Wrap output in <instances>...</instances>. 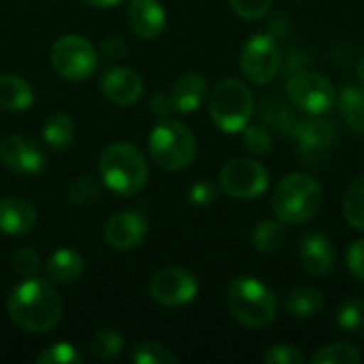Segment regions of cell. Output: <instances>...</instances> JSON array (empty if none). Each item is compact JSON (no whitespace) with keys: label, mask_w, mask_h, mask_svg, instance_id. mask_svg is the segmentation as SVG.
Returning <instances> with one entry per match:
<instances>
[{"label":"cell","mask_w":364,"mask_h":364,"mask_svg":"<svg viewBox=\"0 0 364 364\" xmlns=\"http://www.w3.org/2000/svg\"><path fill=\"white\" fill-rule=\"evenodd\" d=\"M53 70L68 81H85L98 68V51L96 47L79 34L60 36L49 53Z\"/></svg>","instance_id":"ba28073f"},{"label":"cell","mask_w":364,"mask_h":364,"mask_svg":"<svg viewBox=\"0 0 364 364\" xmlns=\"http://www.w3.org/2000/svg\"><path fill=\"white\" fill-rule=\"evenodd\" d=\"M254 96L239 79H224L215 85L209 100V115L213 124L228 134L241 132L254 115Z\"/></svg>","instance_id":"5b68a950"},{"label":"cell","mask_w":364,"mask_h":364,"mask_svg":"<svg viewBox=\"0 0 364 364\" xmlns=\"http://www.w3.org/2000/svg\"><path fill=\"white\" fill-rule=\"evenodd\" d=\"M360 360H363V354L358 352V348H354L350 343L326 346L311 358L314 364H358Z\"/></svg>","instance_id":"f1b7e54d"},{"label":"cell","mask_w":364,"mask_h":364,"mask_svg":"<svg viewBox=\"0 0 364 364\" xmlns=\"http://www.w3.org/2000/svg\"><path fill=\"white\" fill-rule=\"evenodd\" d=\"M0 162L15 175H38L45 164L47 156L43 147L28 134H6L0 141Z\"/></svg>","instance_id":"4fadbf2b"},{"label":"cell","mask_w":364,"mask_h":364,"mask_svg":"<svg viewBox=\"0 0 364 364\" xmlns=\"http://www.w3.org/2000/svg\"><path fill=\"white\" fill-rule=\"evenodd\" d=\"M215 196H218V190H215V186L209 183V181H198V183H194V186L190 188V192H188L190 203L196 205V207H207V205H211V203L215 200Z\"/></svg>","instance_id":"f35d334b"},{"label":"cell","mask_w":364,"mask_h":364,"mask_svg":"<svg viewBox=\"0 0 364 364\" xmlns=\"http://www.w3.org/2000/svg\"><path fill=\"white\" fill-rule=\"evenodd\" d=\"M90 6H98V9H113L115 4H119L122 0H83Z\"/></svg>","instance_id":"b9f144b4"},{"label":"cell","mask_w":364,"mask_h":364,"mask_svg":"<svg viewBox=\"0 0 364 364\" xmlns=\"http://www.w3.org/2000/svg\"><path fill=\"white\" fill-rule=\"evenodd\" d=\"M343 215H346V222L352 228L364 232V173L352 181V186L346 192Z\"/></svg>","instance_id":"83f0119b"},{"label":"cell","mask_w":364,"mask_h":364,"mask_svg":"<svg viewBox=\"0 0 364 364\" xmlns=\"http://www.w3.org/2000/svg\"><path fill=\"white\" fill-rule=\"evenodd\" d=\"M337 326L352 335L364 333V296L343 303V307L337 311Z\"/></svg>","instance_id":"f546056e"},{"label":"cell","mask_w":364,"mask_h":364,"mask_svg":"<svg viewBox=\"0 0 364 364\" xmlns=\"http://www.w3.org/2000/svg\"><path fill=\"white\" fill-rule=\"evenodd\" d=\"M43 139L55 151H62V149L70 147V143L75 139V124H73V119L66 113H51V115H47L45 126H43Z\"/></svg>","instance_id":"d4e9b609"},{"label":"cell","mask_w":364,"mask_h":364,"mask_svg":"<svg viewBox=\"0 0 364 364\" xmlns=\"http://www.w3.org/2000/svg\"><path fill=\"white\" fill-rule=\"evenodd\" d=\"M228 2L232 11L243 19H262L273 4V0H228Z\"/></svg>","instance_id":"e575fe53"},{"label":"cell","mask_w":364,"mask_h":364,"mask_svg":"<svg viewBox=\"0 0 364 364\" xmlns=\"http://www.w3.org/2000/svg\"><path fill=\"white\" fill-rule=\"evenodd\" d=\"M228 309L247 328H264L277 318V299L269 286L256 277H237L228 286Z\"/></svg>","instance_id":"277c9868"},{"label":"cell","mask_w":364,"mask_h":364,"mask_svg":"<svg viewBox=\"0 0 364 364\" xmlns=\"http://www.w3.org/2000/svg\"><path fill=\"white\" fill-rule=\"evenodd\" d=\"M128 51V45L122 36H109L105 43H102V55L107 60H117V58H124Z\"/></svg>","instance_id":"ab89813d"},{"label":"cell","mask_w":364,"mask_h":364,"mask_svg":"<svg viewBox=\"0 0 364 364\" xmlns=\"http://www.w3.org/2000/svg\"><path fill=\"white\" fill-rule=\"evenodd\" d=\"M98 192H100V183L92 175H79L68 186V198L75 205H90V203H94L98 198Z\"/></svg>","instance_id":"d6a6232c"},{"label":"cell","mask_w":364,"mask_h":364,"mask_svg":"<svg viewBox=\"0 0 364 364\" xmlns=\"http://www.w3.org/2000/svg\"><path fill=\"white\" fill-rule=\"evenodd\" d=\"M34 102V92L26 79L19 75H0V109L4 111H26Z\"/></svg>","instance_id":"44dd1931"},{"label":"cell","mask_w":364,"mask_h":364,"mask_svg":"<svg viewBox=\"0 0 364 364\" xmlns=\"http://www.w3.org/2000/svg\"><path fill=\"white\" fill-rule=\"evenodd\" d=\"M38 364H79L81 363V354L77 352L75 346L70 343H55L51 348H47L38 358Z\"/></svg>","instance_id":"836d02e7"},{"label":"cell","mask_w":364,"mask_h":364,"mask_svg":"<svg viewBox=\"0 0 364 364\" xmlns=\"http://www.w3.org/2000/svg\"><path fill=\"white\" fill-rule=\"evenodd\" d=\"M324 309V296L314 286H296L286 296V311L296 320H309Z\"/></svg>","instance_id":"603a6c76"},{"label":"cell","mask_w":364,"mask_h":364,"mask_svg":"<svg viewBox=\"0 0 364 364\" xmlns=\"http://www.w3.org/2000/svg\"><path fill=\"white\" fill-rule=\"evenodd\" d=\"M132 363L134 364H175L177 363V356L166 350L164 346L160 343H154V341H141L134 346L132 350Z\"/></svg>","instance_id":"1f68e13d"},{"label":"cell","mask_w":364,"mask_h":364,"mask_svg":"<svg viewBox=\"0 0 364 364\" xmlns=\"http://www.w3.org/2000/svg\"><path fill=\"white\" fill-rule=\"evenodd\" d=\"M198 294V282L183 269H162L149 282V296L162 307H183Z\"/></svg>","instance_id":"7c38bea8"},{"label":"cell","mask_w":364,"mask_h":364,"mask_svg":"<svg viewBox=\"0 0 364 364\" xmlns=\"http://www.w3.org/2000/svg\"><path fill=\"white\" fill-rule=\"evenodd\" d=\"M258 117L264 126L275 128L277 132L290 136L299 124V117L277 98V96H262L258 102Z\"/></svg>","instance_id":"7402d4cb"},{"label":"cell","mask_w":364,"mask_h":364,"mask_svg":"<svg viewBox=\"0 0 364 364\" xmlns=\"http://www.w3.org/2000/svg\"><path fill=\"white\" fill-rule=\"evenodd\" d=\"M85 262L79 252L75 250H58L47 258L45 271L51 282L55 284H73L83 275Z\"/></svg>","instance_id":"ffe728a7"},{"label":"cell","mask_w":364,"mask_h":364,"mask_svg":"<svg viewBox=\"0 0 364 364\" xmlns=\"http://www.w3.org/2000/svg\"><path fill=\"white\" fill-rule=\"evenodd\" d=\"M41 269V258L34 250L30 247H21L13 254V271L23 275V277H30L34 275L36 271Z\"/></svg>","instance_id":"8d00e7d4"},{"label":"cell","mask_w":364,"mask_h":364,"mask_svg":"<svg viewBox=\"0 0 364 364\" xmlns=\"http://www.w3.org/2000/svg\"><path fill=\"white\" fill-rule=\"evenodd\" d=\"M9 316L26 333H47L62 318V296L51 282L30 275L11 290Z\"/></svg>","instance_id":"6da1fadb"},{"label":"cell","mask_w":364,"mask_h":364,"mask_svg":"<svg viewBox=\"0 0 364 364\" xmlns=\"http://www.w3.org/2000/svg\"><path fill=\"white\" fill-rule=\"evenodd\" d=\"M339 113L346 126L364 136V85H346L341 90Z\"/></svg>","instance_id":"cb8c5ba5"},{"label":"cell","mask_w":364,"mask_h":364,"mask_svg":"<svg viewBox=\"0 0 364 364\" xmlns=\"http://www.w3.org/2000/svg\"><path fill=\"white\" fill-rule=\"evenodd\" d=\"M149 154L164 171H181L196 156V139L186 124L162 119L149 134Z\"/></svg>","instance_id":"8992f818"},{"label":"cell","mask_w":364,"mask_h":364,"mask_svg":"<svg viewBox=\"0 0 364 364\" xmlns=\"http://www.w3.org/2000/svg\"><path fill=\"white\" fill-rule=\"evenodd\" d=\"M36 224L34 207L19 196L0 198V232L9 237L28 235Z\"/></svg>","instance_id":"ac0fdd59"},{"label":"cell","mask_w":364,"mask_h":364,"mask_svg":"<svg viewBox=\"0 0 364 364\" xmlns=\"http://www.w3.org/2000/svg\"><path fill=\"white\" fill-rule=\"evenodd\" d=\"M122 348H124V337L113 328H100L87 341V352L96 360H111L122 352Z\"/></svg>","instance_id":"4316f807"},{"label":"cell","mask_w":364,"mask_h":364,"mask_svg":"<svg viewBox=\"0 0 364 364\" xmlns=\"http://www.w3.org/2000/svg\"><path fill=\"white\" fill-rule=\"evenodd\" d=\"M149 109L160 119H168V115L173 113V105H171V98L166 94H154L149 100Z\"/></svg>","instance_id":"60d3db41"},{"label":"cell","mask_w":364,"mask_h":364,"mask_svg":"<svg viewBox=\"0 0 364 364\" xmlns=\"http://www.w3.org/2000/svg\"><path fill=\"white\" fill-rule=\"evenodd\" d=\"M252 243L260 254H275L286 243V228L282 220H262L252 232Z\"/></svg>","instance_id":"484cf974"},{"label":"cell","mask_w":364,"mask_h":364,"mask_svg":"<svg viewBox=\"0 0 364 364\" xmlns=\"http://www.w3.org/2000/svg\"><path fill=\"white\" fill-rule=\"evenodd\" d=\"M356 75H358L360 83H364V55H360V60H358V64H356Z\"/></svg>","instance_id":"7bdbcfd3"},{"label":"cell","mask_w":364,"mask_h":364,"mask_svg":"<svg viewBox=\"0 0 364 364\" xmlns=\"http://www.w3.org/2000/svg\"><path fill=\"white\" fill-rule=\"evenodd\" d=\"M100 90L102 94L122 107L134 105L141 94H143V79L136 70L126 68V66H115L105 70L102 79H100Z\"/></svg>","instance_id":"2e32d148"},{"label":"cell","mask_w":364,"mask_h":364,"mask_svg":"<svg viewBox=\"0 0 364 364\" xmlns=\"http://www.w3.org/2000/svg\"><path fill=\"white\" fill-rule=\"evenodd\" d=\"M299 258L305 271L314 277H328L337 262L331 239L320 230H307L303 235L299 243Z\"/></svg>","instance_id":"9a60e30c"},{"label":"cell","mask_w":364,"mask_h":364,"mask_svg":"<svg viewBox=\"0 0 364 364\" xmlns=\"http://www.w3.org/2000/svg\"><path fill=\"white\" fill-rule=\"evenodd\" d=\"M294 141V151L305 166H324L331 154L337 147L339 130L335 122L324 115H309L307 119H299L294 132L290 134Z\"/></svg>","instance_id":"52a82bcc"},{"label":"cell","mask_w":364,"mask_h":364,"mask_svg":"<svg viewBox=\"0 0 364 364\" xmlns=\"http://www.w3.org/2000/svg\"><path fill=\"white\" fill-rule=\"evenodd\" d=\"M128 23L141 38H156L166 26V13L158 0H130Z\"/></svg>","instance_id":"e0dca14e"},{"label":"cell","mask_w":364,"mask_h":364,"mask_svg":"<svg viewBox=\"0 0 364 364\" xmlns=\"http://www.w3.org/2000/svg\"><path fill=\"white\" fill-rule=\"evenodd\" d=\"M282 47L277 43V38L269 32H258L254 36L247 38V43L241 49V70L243 75L256 83V85H264L271 83L279 68H282Z\"/></svg>","instance_id":"30bf717a"},{"label":"cell","mask_w":364,"mask_h":364,"mask_svg":"<svg viewBox=\"0 0 364 364\" xmlns=\"http://www.w3.org/2000/svg\"><path fill=\"white\" fill-rule=\"evenodd\" d=\"M222 190L241 200L260 198L269 188V171L252 158H232L220 171Z\"/></svg>","instance_id":"8fae6325"},{"label":"cell","mask_w":364,"mask_h":364,"mask_svg":"<svg viewBox=\"0 0 364 364\" xmlns=\"http://www.w3.org/2000/svg\"><path fill=\"white\" fill-rule=\"evenodd\" d=\"M205 96H207V81L198 73L181 75L173 83L171 94H168L173 111L177 113H194L196 109H200Z\"/></svg>","instance_id":"d6986e66"},{"label":"cell","mask_w":364,"mask_h":364,"mask_svg":"<svg viewBox=\"0 0 364 364\" xmlns=\"http://www.w3.org/2000/svg\"><path fill=\"white\" fill-rule=\"evenodd\" d=\"M286 96L294 109L307 115H326L337 102L335 85L320 73L296 70L286 81Z\"/></svg>","instance_id":"9c48e42d"},{"label":"cell","mask_w":364,"mask_h":364,"mask_svg":"<svg viewBox=\"0 0 364 364\" xmlns=\"http://www.w3.org/2000/svg\"><path fill=\"white\" fill-rule=\"evenodd\" d=\"M98 173L102 183L119 196H132L141 192L149 179L145 156L139 147L126 141H115L102 149L98 158Z\"/></svg>","instance_id":"7a4b0ae2"},{"label":"cell","mask_w":364,"mask_h":364,"mask_svg":"<svg viewBox=\"0 0 364 364\" xmlns=\"http://www.w3.org/2000/svg\"><path fill=\"white\" fill-rule=\"evenodd\" d=\"M149 222L141 211H122L115 213L105 226V239L113 250H132L143 243L147 237Z\"/></svg>","instance_id":"5bb4252c"},{"label":"cell","mask_w":364,"mask_h":364,"mask_svg":"<svg viewBox=\"0 0 364 364\" xmlns=\"http://www.w3.org/2000/svg\"><path fill=\"white\" fill-rule=\"evenodd\" d=\"M322 186L307 173L286 175L273 192V211L284 224H307L322 209Z\"/></svg>","instance_id":"3957f363"},{"label":"cell","mask_w":364,"mask_h":364,"mask_svg":"<svg viewBox=\"0 0 364 364\" xmlns=\"http://www.w3.org/2000/svg\"><path fill=\"white\" fill-rule=\"evenodd\" d=\"M346 267L354 279L364 282V239L354 241L346 252Z\"/></svg>","instance_id":"74e56055"},{"label":"cell","mask_w":364,"mask_h":364,"mask_svg":"<svg viewBox=\"0 0 364 364\" xmlns=\"http://www.w3.org/2000/svg\"><path fill=\"white\" fill-rule=\"evenodd\" d=\"M267 364H303L305 356L290 343H277L264 354Z\"/></svg>","instance_id":"d590c367"},{"label":"cell","mask_w":364,"mask_h":364,"mask_svg":"<svg viewBox=\"0 0 364 364\" xmlns=\"http://www.w3.org/2000/svg\"><path fill=\"white\" fill-rule=\"evenodd\" d=\"M243 147L254 156H264L273 149V134L264 124H247L243 130Z\"/></svg>","instance_id":"4dcf8cb0"}]
</instances>
